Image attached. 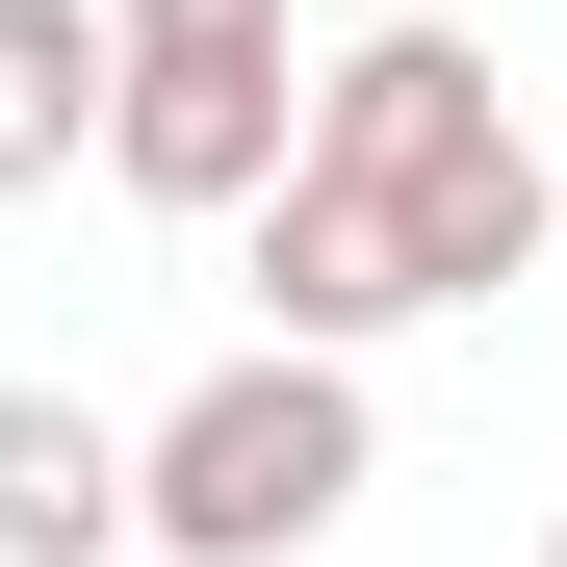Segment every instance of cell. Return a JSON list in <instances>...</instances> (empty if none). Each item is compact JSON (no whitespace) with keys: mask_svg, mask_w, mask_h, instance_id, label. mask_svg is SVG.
<instances>
[{"mask_svg":"<svg viewBox=\"0 0 567 567\" xmlns=\"http://www.w3.org/2000/svg\"><path fill=\"white\" fill-rule=\"evenodd\" d=\"M310 207H361V258H388L413 310H491V284L567 258V181H542V130L491 104V52H464V27H361V52H310Z\"/></svg>","mask_w":567,"mask_h":567,"instance_id":"obj_1","label":"cell"},{"mask_svg":"<svg viewBox=\"0 0 567 567\" xmlns=\"http://www.w3.org/2000/svg\"><path fill=\"white\" fill-rule=\"evenodd\" d=\"M361 516V361H207V388L155 413V542L181 567H310Z\"/></svg>","mask_w":567,"mask_h":567,"instance_id":"obj_2","label":"cell"},{"mask_svg":"<svg viewBox=\"0 0 567 567\" xmlns=\"http://www.w3.org/2000/svg\"><path fill=\"white\" fill-rule=\"evenodd\" d=\"M130 27V130H104V181L130 207H284L310 181V52H284V0H104Z\"/></svg>","mask_w":567,"mask_h":567,"instance_id":"obj_3","label":"cell"},{"mask_svg":"<svg viewBox=\"0 0 567 567\" xmlns=\"http://www.w3.org/2000/svg\"><path fill=\"white\" fill-rule=\"evenodd\" d=\"M104 542H155V439L78 388H0V567H104Z\"/></svg>","mask_w":567,"mask_h":567,"instance_id":"obj_4","label":"cell"},{"mask_svg":"<svg viewBox=\"0 0 567 567\" xmlns=\"http://www.w3.org/2000/svg\"><path fill=\"white\" fill-rule=\"evenodd\" d=\"M104 130H130V27H104V0H0V207L78 181Z\"/></svg>","mask_w":567,"mask_h":567,"instance_id":"obj_5","label":"cell"},{"mask_svg":"<svg viewBox=\"0 0 567 567\" xmlns=\"http://www.w3.org/2000/svg\"><path fill=\"white\" fill-rule=\"evenodd\" d=\"M542 567H567V542H542Z\"/></svg>","mask_w":567,"mask_h":567,"instance_id":"obj_6","label":"cell"}]
</instances>
